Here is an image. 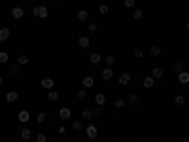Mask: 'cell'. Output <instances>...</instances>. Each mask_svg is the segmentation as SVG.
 Returning a JSON list of instances; mask_svg holds the SVG:
<instances>
[{
    "label": "cell",
    "mask_w": 189,
    "mask_h": 142,
    "mask_svg": "<svg viewBox=\"0 0 189 142\" xmlns=\"http://www.w3.org/2000/svg\"><path fill=\"white\" fill-rule=\"evenodd\" d=\"M150 51H151V55H153V57H157V55H161V47H159V46H151Z\"/></svg>",
    "instance_id": "obj_31"
},
{
    "label": "cell",
    "mask_w": 189,
    "mask_h": 142,
    "mask_svg": "<svg viewBox=\"0 0 189 142\" xmlns=\"http://www.w3.org/2000/svg\"><path fill=\"white\" fill-rule=\"evenodd\" d=\"M19 101V93L17 91H10L8 95H6V102H17Z\"/></svg>",
    "instance_id": "obj_8"
},
{
    "label": "cell",
    "mask_w": 189,
    "mask_h": 142,
    "mask_svg": "<svg viewBox=\"0 0 189 142\" xmlns=\"http://www.w3.org/2000/svg\"><path fill=\"white\" fill-rule=\"evenodd\" d=\"M100 116H102V110H100V106H99V108L93 110V118H100Z\"/></svg>",
    "instance_id": "obj_37"
},
{
    "label": "cell",
    "mask_w": 189,
    "mask_h": 142,
    "mask_svg": "<svg viewBox=\"0 0 189 142\" xmlns=\"http://www.w3.org/2000/svg\"><path fill=\"white\" fill-rule=\"evenodd\" d=\"M78 98H80V101H85V98H87V89H80L78 91Z\"/></svg>",
    "instance_id": "obj_29"
},
{
    "label": "cell",
    "mask_w": 189,
    "mask_h": 142,
    "mask_svg": "<svg viewBox=\"0 0 189 142\" xmlns=\"http://www.w3.org/2000/svg\"><path fill=\"white\" fill-rule=\"evenodd\" d=\"M19 133H21V138H23V140H30L32 138V131L29 129V127H23Z\"/></svg>",
    "instance_id": "obj_9"
},
{
    "label": "cell",
    "mask_w": 189,
    "mask_h": 142,
    "mask_svg": "<svg viewBox=\"0 0 189 142\" xmlns=\"http://www.w3.org/2000/svg\"><path fill=\"white\" fill-rule=\"evenodd\" d=\"M80 47H89V44H91V40L87 38V36H80Z\"/></svg>",
    "instance_id": "obj_18"
},
{
    "label": "cell",
    "mask_w": 189,
    "mask_h": 142,
    "mask_svg": "<svg viewBox=\"0 0 189 142\" xmlns=\"http://www.w3.org/2000/svg\"><path fill=\"white\" fill-rule=\"evenodd\" d=\"M32 11H34V15H36V17H42V19H46L47 15H49V10H47L46 6H36Z\"/></svg>",
    "instance_id": "obj_1"
},
{
    "label": "cell",
    "mask_w": 189,
    "mask_h": 142,
    "mask_svg": "<svg viewBox=\"0 0 189 142\" xmlns=\"http://www.w3.org/2000/svg\"><path fill=\"white\" fill-rule=\"evenodd\" d=\"M100 76H102V80L104 82H108V80H112V76H114V70H112V66H106L100 72Z\"/></svg>",
    "instance_id": "obj_3"
},
{
    "label": "cell",
    "mask_w": 189,
    "mask_h": 142,
    "mask_svg": "<svg viewBox=\"0 0 189 142\" xmlns=\"http://www.w3.org/2000/svg\"><path fill=\"white\" fill-rule=\"evenodd\" d=\"M144 87H153V83H155V80H153L151 76H148V78H144Z\"/></svg>",
    "instance_id": "obj_19"
},
{
    "label": "cell",
    "mask_w": 189,
    "mask_h": 142,
    "mask_svg": "<svg viewBox=\"0 0 189 142\" xmlns=\"http://www.w3.org/2000/svg\"><path fill=\"white\" fill-rule=\"evenodd\" d=\"M174 70H176L178 74H180V72H184V63H176V65H174Z\"/></svg>",
    "instance_id": "obj_33"
},
{
    "label": "cell",
    "mask_w": 189,
    "mask_h": 142,
    "mask_svg": "<svg viewBox=\"0 0 189 142\" xmlns=\"http://www.w3.org/2000/svg\"><path fill=\"white\" fill-rule=\"evenodd\" d=\"M134 2L136 0H125V8H134Z\"/></svg>",
    "instance_id": "obj_38"
},
{
    "label": "cell",
    "mask_w": 189,
    "mask_h": 142,
    "mask_svg": "<svg viewBox=\"0 0 189 142\" xmlns=\"http://www.w3.org/2000/svg\"><path fill=\"white\" fill-rule=\"evenodd\" d=\"M29 119H30V116H29V112H27V110H21L19 112V121L21 123H27Z\"/></svg>",
    "instance_id": "obj_15"
},
{
    "label": "cell",
    "mask_w": 189,
    "mask_h": 142,
    "mask_svg": "<svg viewBox=\"0 0 189 142\" xmlns=\"http://www.w3.org/2000/svg\"><path fill=\"white\" fill-rule=\"evenodd\" d=\"M2 83H4V78H2V76H0V85H2Z\"/></svg>",
    "instance_id": "obj_41"
},
{
    "label": "cell",
    "mask_w": 189,
    "mask_h": 142,
    "mask_svg": "<svg viewBox=\"0 0 189 142\" xmlns=\"http://www.w3.org/2000/svg\"><path fill=\"white\" fill-rule=\"evenodd\" d=\"M87 28H89V32H95L96 28H99V25H96L95 21H93V23H89V25H87Z\"/></svg>",
    "instance_id": "obj_35"
},
{
    "label": "cell",
    "mask_w": 189,
    "mask_h": 142,
    "mask_svg": "<svg viewBox=\"0 0 189 142\" xmlns=\"http://www.w3.org/2000/svg\"><path fill=\"white\" fill-rule=\"evenodd\" d=\"M114 106L119 110V108H123V106H125V101H123V98H115V101H114Z\"/></svg>",
    "instance_id": "obj_30"
},
{
    "label": "cell",
    "mask_w": 189,
    "mask_h": 142,
    "mask_svg": "<svg viewBox=\"0 0 189 142\" xmlns=\"http://www.w3.org/2000/svg\"><path fill=\"white\" fill-rule=\"evenodd\" d=\"M8 38H10V28L2 27V28H0V42H6Z\"/></svg>",
    "instance_id": "obj_11"
},
{
    "label": "cell",
    "mask_w": 189,
    "mask_h": 142,
    "mask_svg": "<svg viewBox=\"0 0 189 142\" xmlns=\"http://www.w3.org/2000/svg\"><path fill=\"white\" fill-rule=\"evenodd\" d=\"M142 15H144V11L142 10H134V11H132V19H142Z\"/></svg>",
    "instance_id": "obj_27"
},
{
    "label": "cell",
    "mask_w": 189,
    "mask_h": 142,
    "mask_svg": "<svg viewBox=\"0 0 189 142\" xmlns=\"http://www.w3.org/2000/svg\"><path fill=\"white\" fill-rule=\"evenodd\" d=\"M46 118H47V116H46V114H44V112H40V114H38V116H36V121H38V123L42 125V123H46Z\"/></svg>",
    "instance_id": "obj_28"
},
{
    "label": "cell",
    "mask_w": 189,
    "mask_h": 142,
    "mask_svg": "<svg viewBox=\"0 0 189 142\" xmlns=\"http://www.w3.org/2000/svg\"><path fill=\"white\" fill-rule=\"evenodd\" d=\"M178 82H180L181 85H187V83H189V72H185V70H184V72H180V74H178Z\"/></svg>",
    "instance_id": "obj_10"
},
{
    "label": "cell",
    "mask_w": 189,
    "mask_h": 142,
    "mask_svg": "<svg viewBox=\"0 0 189 142\" xmlns=\"http://www.w3.org/2000/svg\"><path fill=\"white\" fill-rule=\"evenodd\" d=\"M59 116H61V119H70L72 118V110L66 108V106H62V108L59 110Z\"/></svg>",
    "instance_id": "obj_4"
},
{
    "label": "cell",
    "mask_w": 189,
    "mask_h": 142,
    "mask_svg": "<svg viewBox=\"0 0 189 142\" xmlns=\"http://www.w3.org/2000/svg\"><path fill=\"white\" fill-rule=\"evenodd\" d=\"M87 17H89V13H87L85 10H80V11H78V19H80V21H87Z\"/></svg>",
    "instance_id": "obj_23"
},
{
    "label": "cell",
    "mask_w": 189,
    "mask_h": 142,
    "mask_svg": "<svg viewBox=\"0 0 189 142\" xmlns=\"http://www.w3.org/2000/svg\"><path fill=\"white\" fill-rule=\"evenodd\" d=\"M96 137H99V131H96V127H95V125H89V127H87V138L95 140Z\"/></svg>",
    "instance_id": "obj_6"
},
{
    "label": "cell",
    "mask_w": 189,
    "mask_h": 142,
    "mask_svg": "<svg viewBox=\"0 0 189 142\" xmlns=\"http://www.w3.org/2000/svg\"><path fill=\"white\" fill-rule=\"evenodd\" d=\"M134 57H138V59H140V57H144V51H142V49H134Z\"/></svg>",
    "instance_id": "obj_40"
},
{
    "label": "cell",
    "mask_w": 189,
    "mask_h": 142,
    "mask_svg": "<svg viewBox=\"0 0 189 142\" xmlns=\"http://www.w3.org/2000/svg\"><path fill=\"white\" fill-rule=\"evenodd\" d=\"M89 61H91V65H99V63L102 61V55L100 53H91V57H89Z\"/></svg>",
    "instance_id": "obj_12"
},
{
    "label": "cell",
    "mask_w": 189,
    "mask_h": 142,
    "mask_svg": "<svg viewBox=\"0 0 189 142\" xmlns=\"http://www.w3.org/2000/svg\"><path fill=\"white\" fill-rule=\"evenodd\" d=\"M23 15H25V10H23V8H19V6L11 8V17H13V19H21Z\"/></svg>",
    "instance_id": "obj_5"
},
{
    "label": "cell",
    "mask_w": 189,
    "mask_h": 142,
    "mask_svg": "<svg viewBox=\"0 0 189 142\" xmlns=\"http://www.w3.org/2000/svg\"><path fill=\"white\" fill-rule=\"evenodd\" d=\"M99 11L102 13V15H106V13L110 11V8H108V6H106V4H102V6H100V8H99Z\"/></svg>",
    "instance_id": "obj_34"
},
{
    "label": "cell",
    "mask_w": 189,
    "mask_h": 142,
    "mask_svg": "<svg viewBox=\"0 0 189 142\" xmlns=\"http://www.w3.org/2000/svg\"><path fill=\"white\" fill-rule=\"evenodd\" d=\"M42 87H46L47 91H51L53 89V85H55V82H53V78H42Z\"/></svg>",
    "instance_id": "obj_2"
},
{
    "label": "cell",
    "mask_w": 189,
    "mask_h": 142,
    "mask_svg": "<svg viewBox=\"0 0 189 142\" xmlns=\"http://www.w3.org/2000/svg\"><path fill=\"white\" fill-rule=\"evenodd\" d=\"M8 53H6V51H0V63H2V65H4V63H8Z\"/></svg>",
    "instance_id": "obj_32"
},
{
    "label": "cell",
    "mask_w": 189,
    "mask_h": 142,
    "mask_svg": "<svg viewBox=\"0 0 189 142\" xmlns=\"http://www.w3.org/2000/svg\"><path fill=\"white\" fill-rule=\"evenodd\" d=\"M81 118H83V119H93V110H87V108H85V110L81 112Z\"/></svg>",
    "instance_id": "obj_22"
},
{
    "label": "cell",
    "mask_w": 189,
    "mask_h": 142,
    "mask_svg": "<svg viewBox=\"0 0 189 142\" xmlns=\"http://www.w3.org/2000/svg\"><path fill=\"white\" fill-rule=\"evenodd\" d=\"M104 61H106V65H108V66H112V65H114V61H115V59H114L112 55H108V57H104Z\"/></svg>",
    "instance_id": "obj_36"
},
{
    "label": "cell",
    "mask_w": 189,
    "mask_h": 142,
    "mask_svg": "<svg viewBox=\"0 0 189 142\" xmlns=\"http://www.w3.org/2000/svg\"><path fill=\"white\" fill-rule=\"evenodd\" d=\"M129 104H132V106H138V104H140V97H138L136 93L129 95Z\"/></svg>",
    "instance_id": "obj_17"
},
{
    "label": "cell",
    "mask_w": 189,
    "mask_h": 142,
    "mask_svg": "<svg viewBox=\"0 0 189 142\" xmlns=\"http://www.w3.org/2000/svg\"><path fill=\"white\" fill-rule=\"evenodd\" d=\"M95 102H96V106H104V102H106V95L104 93H96L95 95Z\"/></svg>",
    "instance_id": "obj_13"
},
{
    "label": "cell",
    "mask_w": 189,
    "mask_h": 142,
    "mask_svg": "<svg viewBox=\"0 0 189 142\" xmlns=\"http://www.w3.org/2000/svg\"><path fill=\"white\" fill-rule=\"evenodd\" d=\"M151 78H153V80H159V78H163V68L155 66V68L151 70Z\"/></svg>",
    "instance_id": "obj_14"
},
{
    "label": "cell",
    "mask_w": 189,
    "mask_h": 142,
    "mask_svg": "<svg viewBox=\"0 0 189 142\" xmlns=\"http://www.w3.org/2000/svg\"><path fill=\"white\" fill-rule=\"evenodd\" d=\"M129 82H131V74H129V72H123V74L119 76V83H121V85H127Z\"/></svg>",
    "instance_id": "obj_16"
},
{
    "label": "cell",
    "mask_w": 189,
    "mask_h": 142,
    "mask_svg": "<svg viewBox=\"0 0 189 142\" xmlns=\"http://www.w3.org/2000/svg\"><path fill=\"white\" fill-rule=\"evenodd\" d=\"M72 129H74V131H81V129H83V125H81V121H80V119L72 121Z\"/></svg>",
    "instance_id": "obj_25"
},
{
    "label": "cell",
    "mask_w": 189,
    "mask_h": 142,
    "mask_svg": "<svg viewBox=\"0 0 189 142\" xmlns=\"http://www.w3.org/2000/svg\"><path fill=\"white\" fill-rule=\"evenodd\" d=\"M17 65H19V66L29 65V57H27V55H21V57H17Z\"/></svg>",
    "instance_id": "obj_20"
},
{
    "label": "cell",
    "mask_w": 189,
    "mask_h": 142,
    "mask_svg": "<svg viewBox=\"0 0 189 142\" xmlns=\"http://www.w3.org/2000/svg\"><path fill=\"white\" fill-rule=\"evenodd\" d=\"M47 98H49V101H57V98H59V93H57V91H49V93H47Z\"/></svg>",
    "instance_id": "obj_26"
},
{
    "label": "cell",
    "mask_w": 189,
    "mask_h": 142,
    "mask_svg": "<svg viewBox=\"0 0 189 142\" xmlns=\"http://www.w3.org/2000/svg\"><path fill=\"white\" fill-rule=\"evenodd\" d=\"M174 104H176V106H184L185 104V97L184 95H178L176 98H174Z\"/></svg>",
    "instance_id": "obj_21"
},
{
    "label": "cell",
    "mask_w": 189,
    "mask_h": 142,
    "mask_svg": "<svg viewBox=\"0 0 189 142\" xmlns=\"http://www.w3.org/2000/svg\"><path fill=\"white\" fill-rule=\"evenodd\" d=\"M36 140H38V142H46V140H47V137H46L44 133H40L38 137H36Z\"/></svg>",
    "instance_id": "obj_39"
},
{
    "label": "cell",
    "mask_w": 189,
    "mask_h": 142,
    "mask_svg": "<svg viewBox=\"0 0 189 142\" xmlns=\"http://www.w3.org/2000/svg\"><path fill=\"white\" fill-rule=\"evenodd\" d=\"M187 31H189V21H187Z\"/></svg>",
    "instance_id": "obj_42"
},
{
    "label": "cell",
    "mask_w": 189,
    "mask_h": 142,
    "mask_svg": "<svg viewBox=\"0 0 189 142\" xmlns=\"http://www.w3.org/2000/svg\"><path fill=\"white\" fill-rule=\"evenodd\" d=\"M81 85H83V89H89V87H93V85H95V80H93V76H85V78H83V82H81Z\"/></svg>",
    "instance_id": "obj_7"
},
{
    "label": "cell",
    "mask_w": 189,
    "mask_h": 142,
    "mask_svg": "<svg viewBox=\"0 0 189 142\" xmlns=\"http://www.w3.org/2000/svg\"><path fill=\"white\" fill-rule=\"evenodd\" d=\"M10 74H11V76H19V74H21V68H19V65H13V66L10 68Z\"/></svg>",
    "instance_id": "obj_24"
}]
</instances>
